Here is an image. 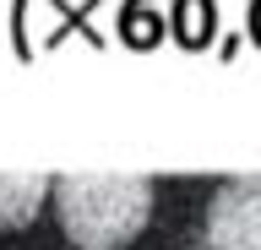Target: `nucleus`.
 <instances>
[{
    "mask_svg": "<svg viewBox=\"0 0 261 250\" xmlns=\"http://www.w3.org/2000/svg\"><path fill=\"white\" fill-rule=\"evenodd\" d=\"M55 212L71 245L120 250L152 217V180L142 174H71L55 180Z\"/></svg>",
    "mask_w": 261,
    "mask_h": 250,
    "instance_id": "obj_1",
    "label": "nucleus"
},
{
    "mask_svg": "<svg viewBox=\"0 0 261 250\" xmlns=\"http://www.w3.org/2000/svg\"><path fill=\"white\" fill-rule=\"evenodd\" d=\"M207 250H261V174L218 185L207 207Z\"/></svg>",
    "mask_w": 261,
    "mask_h": 250,
    "instance_id": "obj_2",
    "label": "nucleus"
},
{
    "mask_svg": "<svg viewBox=\"0 0 261 250\" xmlns=\"http://www.w3.org/2000/svg\"><path fill=\"white\" fill-rule=\"evenodd\" d=\"M49 196L55 185L44 174H0V229H28Z\"/></svg>",
    "mask_w": 261,
    "mask_h": 250,
    "instance_id": "obj_3",
    "label": "nucleus"
}]
</instances>
